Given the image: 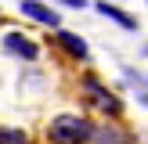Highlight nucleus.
I'll return each instance as SVG.
<instances>
[{
    "instance_id": "f257e3e1",
    "label": "nucleus",
    "mask_w": 148,
    "mask_h": 144,
    "mask_svg": "<svg viewBox=\"0 0 148 144\" xmlns=\"http://www.w3.org/2000/svg\"><path fill=\"white\" fill-rule=\"evenodd\" d=\"M94 126L83 119V115H54L47 126L51 144H90Z\"/></svg>"
},
{
    "instance_id": "f03ea898",
    "label": "nucleus",
    "mask_w": 148,
    "mask_h": 144,
    "mask_svg": "<svg viewBox=\"0 0 148 144\" xmlns=\"http://www.w3.org/2000/svg\"><path fill=\"white\" fill-rule=\"evenodd\" d=\"M83 90L90 94V101H94V105H98V108H101L105 115H119V112H123L119 97H116L112 90H105V86H101V83H98L94 76H87V79H83Z\"/></svg>"
},
{
    "instance_id": "7ed1b4c3",
    "label": "nucleus",
    "mask_w": 148,
    "mask_h": 144,
    "mask_svg": "<svg viewBox=\"0 0 148 144\" xmlns=\"http://www.w3.org/2000/svg\"><path fill=\"white\" fill-rule=\"evenodd\" d=\"M4 50H11V54H22L25 61H33V58H40V47L33 43V36L18 33V29H11V33H4Z\"/></svg>"
},
{
    "instance_id": "20e7f679",
    "label": "nucleus",
    "mask_w": 148,
    "mask_h": 144,
    "mask_svg": "<svg viewBox=\"0 0 148 144\" xmlns=\"http://www.w3.org/2000/svg\"><path fill=\"white\" fill-rule=\"evenodd\" d=\"M18 11H22V14H29L33 22H40V25H51V29L58 25V14L51 11V7L36 4V0H22V4H18Z\"/></svg>"
},
{
    "instance_id": "39448f33",
    "label": "nucleus",
    "mask_w": 148,
    "mask_h": 144,
    "mask_svg": "<svg viewBox=\"0 0 148 144\" xmlns=\"http://www.w3.org/2000/svg\"><path fill=\"white\" fill-rule=\"evenodd\" d=\"M90 144H127V137L119 133V126H94Z\"/></svg>"
},
{
    "instance_id": "423d86ee",
    "label": "nucleus",
    "mask_w": 148,
    "mask_h": 144,
    "mask_svg": "<svg viewBox=\"0 0 148 144\" xmlns=\"http://www.w3.org/2000/svg\"><path fill=\"white\" fill-rule=\"evenodd\" d=\"M58 43H62V47L69 50L72 58H87V43L79 40L76 33H58Z\"/></svg>"
},
{
    "instance_id": "0eeeda50",
    "label": "nucleus",
    "mask_w": 148,
    "mask_h": 144,
    "mask_svg": "<svg viewBox=\"0 0 148 144\" xmlns=\"http://www.w3.org/2000/svg\"><path fill=\"white\" fill-rule=\"evenodd\" d=\"M98 11H101V14H105V18H112V22H119V25H123V29H134V25H137V22H134V18H130V14H123V11H119V7H112V4H105V0H101V4H98Z\"/></svg>"
},
{
    "instance_id": "6e6552de",
    "label": "nucleus",
    "mask_w": 148,
    "mask_h": 144,
    "mask_svg": "<svg viewBox=\"0 0 148 144\" xmlns=\"http://www.w3.org/2000/svg\"><path fill=\"white\" fill-rule=\"evenodd\" d=\"M0 144H29V133L18 126H0Z\"/></svg>"
},
{
    "instance_id": "1a4fd4ad",
    "label": "nucleus",
    "mask_w": 148,
    "mask_h": 144,
    "mask_svg": "<svg viewBox=\"0 0 148 144\" xmlns=\"http://www.w3.org/2000/svg\"><path fill=\"white\" fill-rule=\"evenodd\" d=\"M65 4H69V7H83L87 0H65Z\"/></svg>"
}]
</instances>
